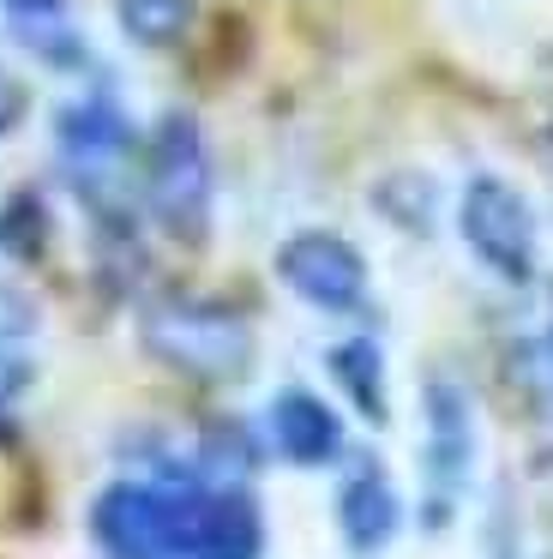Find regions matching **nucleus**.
Wrapping results in <instances>:
<instances>
[{
	"instance_id": "obj_5",
	"label": "nucleus",
	"mask_w": 553,
	"mask_h": 559,
	"mask_svg": "<svg viewBox=\"0 0 553 559\" xmlns=\"http://www.w3.org/2000/svg\"><path fill=\"white\" fill-rule=\"evenodd\" d=\"M276 277L325 313H349L367 295V259L331 229H301L276 247Z\"/></svg>"
},
{
	"instance_id": "obj_9",
	"label": "nucleus",
	"mask_w": 553,
	"mask_h": 559,
	"mask_svg": "<svg viewBox=\"0 0 553 559\" xmlns=\"http://www.w3.org/2000/svg\"><path fill=\"white\" fill-rule=\"evenodd\" d=\"M337 530L355 554H379L391 547V535L403 530V506H397V487L379 469H355L337 493Z\"/></svg>"
},
{
	"instance_id": "obj_11",
	"label": "nucleus",
	"mask_w": 553,
	"mask_h": 559,
	"mask_svg": "<svg viewBox=\"0 0 553 559\" xmlns=\"http://www.w3.org/2000/svg\"><path fill=\"white\" fill-rule=\"evenodd\" d=\"M331 373L337 385L349 391V403H355L367 421H385V355L373 337H349L331 349Z\"/></svg>"
},
{
	"instance_id": "obj_14",
	"label": "nucleus",
	"mask_w": 553,
	"mask_h": 559,
	"mask_svg": "<svg viewBox=\"0 0 553 559\" xmlns=\"http://www.w3.org/2000/svg\"><path fill=\"white\" fill-rule=\"evenodd\" d=\"M12 7H19V13H55L60 0H12Z\"/></svg>"
},
{
	"instance_id": "obj_13",
	"label": "nucleus",
	"mask_w": 553,
	"mask_h": 559,
	"mask_svg": "<svg viewBox=\"0 0 553 559\" xmlns=\"http://www.w3.org/2000/svg\"><path fill=\"white\" fill-rule=\"evenodd\" d=\"M19 115H24V85L7 73V67H0V133H12V127H19Z\"/></svg>"
},
{
	"instance_id": "obj_4",
	"label": "nucleus",
	"mask_w": 553,
	"mask_h": 559,
	"mask_svg": "<svg viewBox=\"0 0 553 559\" xmlns=\"http://www.w3.org/2000/svg\"><path fill=\"white\" fill-rule=\"evenodd\" d=\"M457 229H463L469 253L487 271H499L505 283H529L536 277V217H529L523 193L499 175H475L463 187L457 205Z\"/></svg>"
},
{
	"instance_id": "obj_6",
	"label": "nucleus",
	"mask_w": 553,
	"mask_h": 559,
	"mask_svg": "<svg viewBox=\"0 0 553 559\" xmlns=\"http://www.w3.org/2000/svg\"><path fill=\"white\" fill-rule=\"evenodd\" d=\"M60 151H67V169L79 181V193L91 205H108L120 193V169H127V151H132V127L115 103L91 97V103H72L60 115Z\"/></svg>"
},
{
	"instance_id": "obj_3",
	"label": "nucleus",
	"mask_w": 553,
	"mask_h": 559,
	"mask_svg": "<svg viewBox=\"0 0 553 559\" xmlns=\"http://www.w3.org/2000/svg\"><path fill=\"white\" fill-rule=\"evenodd\" d=\"M144 199L175 241H199L211 217V157L192 115H163L144 151Z\"/></svg>"
},
{
	"instance_id": "obj_12",
	"label": "nucleus",
	"mask_w": 553,
	"mask_h": 559,
	"mask_svg": "<svg viewBox=\"0 0 553 559\" xmlns=\"http://www.w3.org/2000/svg\"><path fill=\"white\" fill-rule=\"evenodd\" d=\"M115 19L139 49H168L192 31V0H115Z\"/></svg>"
},
{
	"instance_id": "obj_1",
	"label": "nucleus",
	"mask_w": 553,
	"mask_h": 559,
	"mask_svg": "<svg viewBox=\"0 0 553 559\" xmlns=\"http://www.w3.org/2000/svg\"><path fill=\"white\" fill-rule=\"evenodd\" d=\"M204 487L115 481L91 506V535L108 559H192V518Z\"/></svg>"
},
{
	"instance_id": "obj_10",
	"label": "nucleus",
	"mask_w": 553,
	"mask_h": 559,
	"mask_svg": "<svg viewBox=\"0 0 553 559\" xmlns=\"http://www.w3.org/2000/svg\"><path fill=\"white\" fill-rule=\"evenodd\" d=\"M271 433H276V445H283V457L307 463V469L313 463H331L337 451H343V421L331 415V403H319L313 391H301V385L276 391Z\"/></svg>"
},
{
	"instance_id": "obj_2",
	"label": "nucleus",
	"mask_w": 553,
	"mask_h": 559,
	"mask_svg": "<svg viewBox=\"0 0 553 559\" xmlns=\"http://www.w3.org/2000/svg\"><path fill=\"white\" fill-rule=\"evenodd\" d=\"M144 349L187 379H235L252 361V337L216 301H156L144 313Z\"/></svg>"
},
{
	"instance_id": "obj_8",
	"label": "nucleus",
	"mask_w": 553,
	"mask_h": 559,
	"mask_svg": "<svg viewBox=\"0 0 553 559\" xmlns=\"http://www.w3.org/2000/svg\"><path fill=\"white\" fill-rule=\"evenodd\" d=\"M264 523L240 487L223 493H199V518H192V559H259Z\"/></svg>"
},
{
	"instance_id": "obj_7",
	"label": "nucleus",
	"mask_w": 553,
	"mask_h": 559,
	"mask_svg": "<svg viewBox=\"0 0 553 559\" xmlns=\"http://www.w3.org/2000/svg\"><path fill=\"white\" fill-rule=\"evenodd\" d=\"M475 463V421H469V397L451 379L427 385V481L439 493H457Z\"/></svg>"
}]
</instances>
